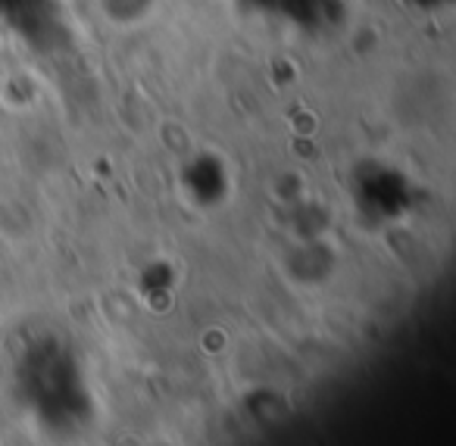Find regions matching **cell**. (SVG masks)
<instances>
[{
	"instance_id": "cell-1",
	"label": "cell",
	"mask_w": 456,
	"mask_h": 446,
	"mask_svg": "<svg viewBox=\"0 0 456 446\" xmlns=\"http://www.w3.org/2000/svg\"><path fill=\"white\" fill-rule=\"evenodd\" d=\"M0 51H4V38H0Z\"/></svg>"
}]
</instances>
